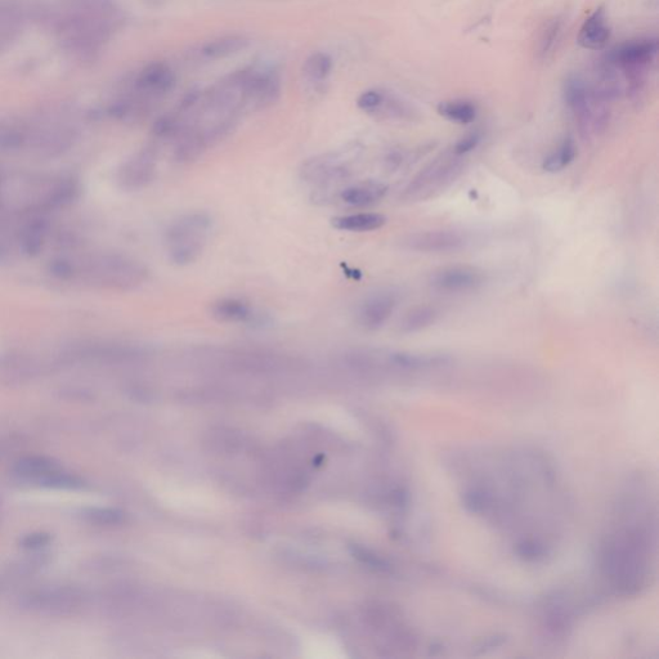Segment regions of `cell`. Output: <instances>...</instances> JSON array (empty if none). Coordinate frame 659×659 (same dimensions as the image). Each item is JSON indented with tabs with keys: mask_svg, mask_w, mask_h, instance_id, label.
Returning a JSON list of instances; mask_svg holds the SVG:
<instances>
[{
	"mask_svg": "<svg viewBox=\"0 0 659 659\" xmlns=\"http://www.w3.org/2000/svg\"><path fill=\"white\" fill-rule=\"evenodd\" d=\"M159 168V146L154 143L138 151L118 170V183L127 191H140L150 186Z\"/></svg>",
	"mask_w": 659,
	"mask_h": 659,
	"instance_id": "obj_10",
	"label": "cell"
},
{
	"mask_svg": "<svg viewBox=\"0 0 659 659\" xmlns=\"http://www.w3.org/2000/svg\"><path fill=\"white\" fill-rule=\"evenodd\" d=\"M622 511L620 527L604 542L602 571L618 593L634 595L648 584L654 531L643 506L631 505L630 499Z\"/></svg>",
	"mask_w": 659,
	"mask_h": 659,
	"instance_id": "obj_1",
	"label": "cell"
},
{
	"mask_svg": "<svg viewBox=\"0 0 659 659\" xmlns=\"http://www.w3.org/2000/svg\"><path fill=\"white\" fill-rule=\"evenodd\" d=\"M387 222V217L379 213H353L331 219L335 230L354 233L378 231Z\"/></svg>",
	"mask_w": 659,
	"mask_h": 659,
	"instance_id": "obj_20",
	"label": "cell"
},
{
	"mask_svg": "<svg viewBox=\"0 0 659 659\" xmlns=\"http://www.w3.org/2000/svg\"><path fill=\"white\" fill-rule=\"evenodd\" d=\"M33 13L52 26L66 48L82 55L98 51L116 22L109 0H49Z\"/></svg>",
	"mask_w": 659,
	"mask_h": 659,
	"instance_id": "obj_2",
	"label": "cell"
},
{
	"mask_svg": "<svg viewBox=\"0 0 659 659\" xmlns=\"http://www.w3.org/2000/svg\"><path fill=\"white\" fill-rule=\"evenodd\" d=\"M439 315L438 308L433 306H416L411 308L406 315L403 316L400 324V330L403 334H415L419 331L428 329V327L436 324Z\"/></svg>",
	"mask_w": 659,
	"mask_h": 659,
	"instance_id": "obj_21",
	"label": "cell"
},
{
	"mask_svg": "<svg viewBox=\"0 0 659 659\" xmlns=\"http://www.w3.org/2000/svg\"><path fill=\"white\" fill-rule=\"evenodd\" d=\"M437 110L442 118L455 124L468 125L477 119V107L469 101L454 100L441 102Z\"/></svg>",
	"mask_w": 659,
	"mask_h": 659,
	"instance_id": "obj_23",
	"label": "cell"
},
{
	"mask_svg": "<svg viewBox=\"0 0 659 659\" xmlns=\"http://www.w3.org/2000/svg\"><path fill=\"white\" fill-rule=\"evenodd\" d=\"M214 221L206 212H190L179 215L168 224L164 232L165 253L174 266H191L203 255Z\"/></svg>",
	"mask_w": 659,
	"mask_h": 659,
	"instance_id": "obj_5",
	"label": "cell"
},
{
	"mask_svg": "<svg viewBox=\"0 0 659 659\" xmlns=\"http://www.w3.org/2000/svg\"><path fill=\"white\" fill-rule=\"evenodd\" d=\"M465 245L463 233L452 230L416 232L402 240L403 248L423 254L454 253Z\"/></svg>",
	"mask_w": 659,
	"mask_h": 659,
	"instance_id": "obj_13",
	"label": "cell"
},
{
	"mask_svg": "<svg viewBox=\"0 0 659 659\" xmlns=\"http://www.w3.org/2000/svg\"><path fill=\"white\" fill-rule=\"evenodd\" d=\"M55 362L25 351H10L0 354V385L20 387L38 378Z\"/></svg>",
	"mask_w": 659,
	"mask_h": 659,
	"instance_id": "obj_8",
	"label": "cell"
},
{
	"mask_svg": "<svg viewBox=\"0 0 659 659\" xmlns=\"http://www.w3.org/2000/svg\"><path fill=\"white\" fill-rule=\"evenodd\" d=\"M75 192L70 179L46 174H0V210L38 213L69 203Z\"/></svg>",
	"mask_w": 659,
	"mask_h": 659,
	"instance_id": "obj_4",
	"label": "cell"
},
{
	"mask_svg": "<svg viewBox=\"0 0 659 659\" xmlns=\"http://www.w3.org/2000/svg\"><path fill=\"white\" fill-rule=\"evenodd\" d=\"M52 536L47 532H34L30 535H26L24 539L21 540V548L26 550H38L46 548L47 545L51 544Z\"/></svg>",
	"mask_w": 659,
	"mask_h": 659,
	"instance_id": "obj_31",
	"label": "cell"
},
{
	"mask_svg": "<svg viewBox=\"0 0 659 659\" xmlns=\"http://www.w3.org/2000/svg\"><path fill=\"white\" fill-rule=\"evenodd\" d=\"M385 94L387 93L379 91V89H370V91L363 92L358 97L357 106L366 114L376 115L381 105H383Z\"/></svg>",
	"mask_w": 659,
	"mask_h": 659,
	"instance_id": "obj_29",
	"label": "cell"
},
{
	"mask_svg": "<svg viewBox=\"0 0 659 659\" xmlns=\"http://www.w3.org/2000/svg\"><path fill=\"white\" fill-rule=\"evenodd\" d=\"M609 38H611V29H609L607 15H605L604 8L600 7L581 26L577 43L589 51H600L607 46Z\"/></svg>",
	"mask_w": 659,
	"mask_h": 659,
	"instance_id": "obj_17",
	"label": "cell"
},
{
	"mask_svg": "<svg viewBox=\"0 0 659 659\" xmlns=\"http://www.w3.org/2000/svg\"><path fill=\"white\" fill-rule=\"evenodd\" d=\"M176 74L167 64L155 62L146 66L134 80V93L142 100L154 102L176 87Z\"/></svg>",
	"mask_w": 659,
	"mask_h": 659,
	"instance_id": "obj_16",
	"label": "cell"
},
{
	"mask_svg": "<svg viewBox=\"0 0 659 659\" xmlns=\"http://www.w3.org/2000/svg\"><path fill=\"white\" fill-rule=\"evenodd\" d=\"M40 487L49 488V490L76 491L83 490L85 482L76 475L65 473L64 470L48 475L39 483Z\"/></svg>",
	"mask_w": 659,
	"mask_h": 659,
	"instance_id": "obj_26",
	"label": "cell"
},
{
	"mask_svg": "<svg viewBox=\"0 0 659 659\" xmlns=\"http://www.w3.org/2000/svg\"><path fill=\"white\" fill-rule=\"evenodd\" d=\"M357 158L356 147L326 152L308 159L300 170V176L316 188L318 199L325 201L333 196V191L340 192V185L351 177Z\"/></svg>",
	"mask_w": 659,
	"mask_h": 659,
	"instance_id": "obj_6",
	"label": "cell"
},
{
	"mask_svg": "<svg viewBox=\"0 0 659 659\" xmlns=\"http://www.w3.org/2000/svg\"><path fill=\"white\" fill-rule=\"evenodd\" d=\"M577 156V146L573 138H564L560 145L549 156H546L542 168L548 173H558L566 169L575 161Z\"/></svg>",
	"mask_w": 659,
	"mask_h": 659,
	"instance_id": "obj_24",
	"label": "cell"
},
{
	"mask_svg": "<svg viewBox=\"0 0 659 659\" xmlns=\"http://www.w3.org/2000/svg\"><path fill=\"white\" fill-rule=\"evenodd\" d=\"M486 276L477 267L448 266L439 268L430 275L429 284L443 293H468L482 288Z\"/></svg>",
	"mask_w": 659,
	"mask_h": 659,
	"instance_id": "obj_12",
	"label": "cell"
},
{
	"mask_svg": "<svg viewBox=\"0 0 659 659\" xmlns=\"http://www.w3.org/2000/svg\"><path fill=\"white\" fill-rule=\"evenodd\" d=\"M82 591L74 587H58V589L35 591L25 596L24 604L31 611L53 614L74 612L83 604Z\"/></svg>",
	"mask_w": 659,
	"mask_h": 659,
	"instance_id": "obj_15",
	"label": "cell"
},
{
	"mask_svg": "<svg viewBox=\"0 0 659 659\" xmlns=\"http://www.w3.org/2000/svg\"><path fill=\"white\" fill-rule=\"evenodd\" d=\"M658 52L657 39L630 40L609 52L608 64L625 73H639V70L654 60Z\"/></svg>",
	"mask_w": 659,
	"mask_h": 659,
	"instance_id": "obj_14",
	"label": "cell"
},
{
	"mask_svg": "<svg viewBox=\"0 0 659 659\" xmlns=\"http://www.w3.org/2000/svg\"><path fill=\"white\" fill-rule=\"evenodd\" d=\"M398 294L390 289L374 291L362 299L356 312L357 324L366 331H378L398 307Z\"/></svg>",
	"mask_w": 659,
	"mask_h": 659,
	"instance_id": "obj_11",
	"label": "cell"
},
{
	"mask_svg": "<svg viewBox=\"0 0 659 659\" xmlns=\"http://www.w3.org/2000/svg\"><path fill=\"white\" fill-rule=\"evenodd\" d=\"M463 170V160L454 152L450 156L434 160L412 179L409 186L405 188L402 199L409 203L432 199L450 187L461 176Z\"/></svg>",
	"mask_w": 659,
	"mask_h": 659,
	"instance_id": "obj_7",
	"label": "cell"
},
{
	"mask_svg": "<svg viewBox=\"0 0 659 659\" xmlns=\"http://www.w3.org/2000/svg\"><path fill=\"white\" fill-rule=\"evenodd\" d=\"M562 35V21L559 19H554L548 22V25L545 26L544 31H542L540 38V47L539 55L541 58H548L551 53H554L555 47Z\"/></svg>",
	"mask_w": 659,
	"mask_h": 659,
	"instance_id": "obj_27",
	"label": "cell"
},
{
	"mask_svg": "<svg viewBox=\"0 0 659 659\" xmlns=\"http://www.w3.org/2000/svg\"><path fill=\"white\" fill-rule=\"evenodd\" d=\"M248 46V38L242 37V35H227V37L218 38L205 44L201 53L210 60H219V58L236 55Z\"/></svg>",
	"mask_w": 659,
	"mask_h": 659,
	"instance_id": "obj_22",
	"label": "cell"
},
{
	"mask_svg": "<svg viewBox=\"0 0 659 659\" xmlns=\"http://www.w3.org/2000/svg\"><path fill=\"white\" fill-rule=\"evenodd\" d=\"M388 187L376 181H362L345 186L340 190L339 197L344 204L352 208H367L378 204L387 195Z\"/></svg>",
	"mask_w": 659,
	"mask_h": 659,
	"instance_id": "obj_18",
	"label": "cell"
},
{
	"mask_svg": "<svg viewBox=\"0 0 659 659\" xmlns=\"http://www.w3.org/2000/svg\"><path fill=\"white\" fill-rule=\"evenodd\" d=\"M333 58L325 52H316L304 62L303 73L312 83H322L333 71Z\"/></svg>",
	"mask_w": 659,
	"mask_h": 659,
	"instance_id": "obj_25",
	"label": "cell"
},
{
	"mask_svg": "<svg viewBox=\"0 0 659 659\" xmlns=\"http://www.w3.org/2000/svg\"><path fill=\"white\" fill-rule=\"evenodd\" d=\"M209 312L210 316L221 324L242 325L253 330H267L273 326L268 313L260 311L241 298L226 297L215 300Z\"/></svg>",
	"mask_w": 659,
	"mask_h": 659,
	"instance_id": "obj_9",
	"label": "cell"
},
{
	"mask_svg": "<svg viewBox=\"0 0 659 659\" xmlns=\"http://www.w3.org/2000/svg\"><path fill=\"white\" fill-rule=\"evenodd\" d=\"M83 517L89 522L101 524V526H114V524L123 522L125 515L118 509L89 508L83 511Z\"/></svg>",
	"mask_w": 659,
	"mask_h": 659,
	"instance_id": "obj_28",
	"label": "cell"
},
{
	"mask_svg": "<svg viewBox=\"0 0 659 659\" xmlns=\"http://www.w3.org/2000/svg\"><path fill=\"white\" fill-rule=\"evenodd\" d=\"M61 465L55 459L46 456H26L22 457L13 465V474L17 478L26 482L39 483L52 473L61 470Z\"/></svg>",
	"mask_w": 659,
	"mask_h": 659,
	"instance_id": "obj_19",
	"label": "cell"
},
{
	"mask_svg": "<svg viewBox=\"0 0 659 659\" xmlns=\"http://www.w3.org/2000/svg\"><path fill=\"white\" fill-rule=\"evenodd\" d=\"M52 273L58 279L89 288L132 291L149 280V268L133 257L110 251H94L55 260Z\"/></svg>",
	"mask_w": 659,
	"mask_h": 659,
	"instance_id": "obj_3",
	"label": "cell"
},
{
	"mask_svg": "<svg viewBox=\"0 0 659 659\" xmlns=\"http://www.w3.org/2000/svg\"><path fill=\"white\" fill-rule=\"evenodd\" d=\"M481 141H482V134L479 132H472L466 134L465 137L461 138V140L456 143L454 150H452V152H454L456 156H460V158H463V156L468 155L470 154V152L477 149Z\"/></svg>",
	"mask_w": 659,
	"mask_h": 659,
	"instance_id": "obj_30",
	"label": "cell"
}]
</instances>
